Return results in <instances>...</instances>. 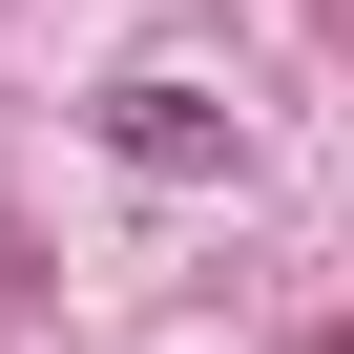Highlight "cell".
<instances>
[{"label": "cell", "instance_id": "6da1fadb", "mask_svg": "<svg viewBox=\"0 0 354 354\" xmlns=\"http://www.w3.org/2000/svg\"><path fill=\"white\" fill-rule=\"evenodd\" d=\"M104 167H146V188H230V104H209V84H104Z\"/></svg>", "mask_w": 354, "mask_h": 354}]
</instances>
